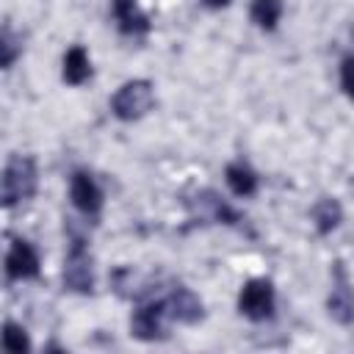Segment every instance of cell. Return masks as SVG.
I'll return each instance as SVG.
<instances>
[{
  "label": "cell",
  "mask_w": 354,
  "mask_h": 354,
  "mask_svg": "<svg viewBox=\"0 0 354 354\" xmlns=\"http://www.w3.org/2000/svg\"><path fill=\"white\" fill-rule=\"evenodd\" d=\"M166 310H169V318L180 321V324H196L202 318V301L188 288L171 290V296L166 299Z\"/></svg>",
  "instance_id": "9c48e42d"
},
{
  "label": "cell",
  "mask_w": 354,
  "mask_h": 354,
  "mask_svg": "<svg viewBox=\"0 0 354 354\" xmlns=\"http://www.w3.org/2000/svg\"><path fill=\"white\" fill-rule=\"evenodd\" d=\"M238 310L252 321H268L274 315V285L268 279H249L241 288Z\"/></svg>",
  "instance_id": "3957f363"
},
{
  "label": "cell",
  "mask_w": 354,
  "mask_h": 354,
  "mask_svg": "<svg viewBox=\"0 0 354 354\" xmlns=\"http://www.w3.org/2000/svg\"><path fill=\"white\" fill-rule=\"evenodd\" d=\"M3 348L11 351V354H22V351L30 348V340H28L25 329L17 326L14 321H6V326H3Z\"/></svg>",
  "instance_id": "9a60e30c"
},
{
  "label": "cell",
  "mask_w": 354,
  "mask_h": 354,
  "mask_svg": "<svg viewBox=\"0 0 354 354\" xmlns=\"http://www.w3.org/2000/svg\"><path fill=\"white\" fill-rule=\"evenodd\" d=\"M64 285L77 293H91L94 290V268H91V254L80 241L72 243L66 263H64Z\"/></svg>",
  "instance_id": "277c9868"
},
{
  "label": "cell",
  "mask_w": 354,
  "mask_h": 354,
  "mask_svg": "<svg viewBox=\"0 0 354 354\" xmlns=\"http://www.w3.org/2000/svg\"><path fill=\"white\" fill-rule=\"evenodd\" d=\"M224 177H227V185L235 196H252L257 191V174L246 163H230Z\"/></svg>",
  "instance_id": "4fadbf2b"
},
{
  "label": "cell",
  "mask_w": 354,
  "mask_h": 354,
  "mask_svg": "<svg viewBox=\"0 0 354 354\" xmlns=\"http://www.w3.org/2000/svg\"><path fill=\"white\" fill-rule=\"evenodd\" d=\"M69 196H72V205L80 213H86V216H94L102 207V191L97 188L94 177L86 174V171H75L72 174V180H69Z\"/></svg>",
  "instance_id": "8992f818"
},
{
  "label": "cell",
  "mask_w": 354,
  "mask_h": 354,
  "mask_svg": "<svg viewBox=\"0 0 354 354\" xmlns=\"http://www.w3.org/2000/svg\"><path fill=\"white\" fill-rule=\"evenodd\" d=\"M282 17V0H252V8H249V19L263 28V30H274L277 22Z\"/></svg>",
  "instance_id": "5bb4252c"
},
{
  "label": "cell",
  "mask_w": 354,
  "mask_h": 354,
  "mask_svg": "<svg viewBox=\"0 0 354 354\" xmlns=\"http://www.w3.org/2000/svg\"><path fill=\"white\" fill-rule=\"evenodd\" d=\"M36 163L33 158L28 155H14L8 163H6V171H3V207H11L22 199H30L36 194Z\"/></svg>",
  "instance_id": "6da1fadb"
},
{
  "label": "cell",
  "mask_w": 354,
  "mask_h": 354,
  "mask_svg": "<svg viewBox=\"0 0 354 354\" xmlns=\"http://www.w3.org/2000/svg\"><path fill=\"white\" fill-rule=\"evenodd\" d=\"M166 315H169L166 301L141 304V307L133 313V318H130V332H133V337H138V340H158V337H163V332H166V324H163Z\"/></svg>",
  "instance_id": "5b68a950"
},
{
  "label": "cell",
  "mask_w": 354,
  "mask_h": 354,
  "mask_svg": "<svg viewBox=\"0 0 354 354\" xmlns=\"http://www.w3.org/2000/svg\"><path fill=\"white\" fill-rule=\"evenodd\" d=\"M343 218V207L337 199H329V196H321L315 205H313V221H315V230L318 235H326L332 232Z\"/></svg>",
  "instance_id": "7c38bea8"
},
{
  "label": "cell",
  "mask_w": 354,
  "mask_h": 354,
  "mask_svg": "<svg viewBox=\"0 0 354 354\" xmlns=\"http://www.w3.org/2000/svg\"><path fill=\"white\" fill-rule=\"evenodd\" d=\"M111 8H113V19H116V25H119L122 33L136 36V33H147L149 30V19L138 8L136 0H113Z\"/></svg>",
  "instance_id": "30bf717a"
},
{
  "label": "cell",
  "mask_w": 354,
  "mask_h": 354,
  "mask_svg": "<svg viewBox=\"0 0 354 354\" xmlns=\"http://www.w3.org/2000/svg\"><path fill=\"white\" fill-rule=\"evenodd\" d=\"M340 88L348 100H354V55H346L340 61Z\"/></svg>",
  "instance_id": "e0dca14e"
},
{
  "label": "cell",
  "mask_w": 354,
  "mask_h": 354,
  "mask_svg": "<svg viewBox=\"0 0 354 354\" xmlns=\"http://www.w3.org/2000/svg\"><path fill=\"white\" fill-rule=\"evenodd\" d=\"M155 102V91L149 80H127L111 100V111L122 122H136L141 119Z\"/></svg>",
  "instance_id": "7a4b0ae2"
},
{
  "label": "cell",
  "mask_w": 354,
  "mask_h": 354,
  "mask_svg": "<svg viewBox=\"0 0 354 354\" xmlns=\"http://www.w3.org/2000/svg\"><path fill=\"white\" fill-rule=\"evenodd\" d=\"M91 75V64H88V55L83 47H69L66 55H64V80L69 86H80L86 83Z\"/></svg>",
  "instance_id": "8fae6325"
},
{
  "label": "cell",
  "mask_w": 354,
  "mask_h": 354,
  "mask_svg": "<svg viewBox=\"0 0 354 354\" xmlns=\"http://www.w3.org/2000/svg\"><path fill=\"white\" fill-rule=\"evenodd\" d=\"M230 0H205V6H210V8H224Z\"/></svg>",
  "instance_id": "ac0fdd59"
},
{
  "label": "cell",
  "mask_w": 354,
  "mask_h": 354,
  "mask_svg": "<svg viewBox=\"0 0 354 354\" xmlns=\"http://www.w3.org/2000/svg\"><path fill=\"white\" fill-rule=\"evenodd\" d=\"M19 39L11 33V28L6 25L3 28V33H0V66L3 69H8L14 61H17V55H19Z\"/></svg>",
  "instance_id": "2e32d148"
},
{
  "label": "cell",
  "mask_w": 354,
  "mask_h": 354,
  "mask_svg": "<svg viewBox=\"0 0 354 354\" xmlns=\"http://www.w3.org/2000/svg\"><path fill=\"white\" fill-rule=\"evenodd\" d=\"M326 310H329V318H335L337 324H351L354 321V293L346 282V274L337 263L335 268V288L326 299Z\"/></svg>",
  "instance_id": "ba28073f"
},
{
  "label": "cell",
  "mask_w": 354,
  "mask_h": 354,
  "mask_svg": "<svg viewBox=\"0 0 354 354\" xmlns=\"http://www.w3.org/2000/svg\"><path fill=\"white\" fill-rule=\"evenodd\" d=\"M8 279H33L39 274V254L28 241H14L6 254Z\"/></svg>",
  "instance_id": "52a82bcc"
}]
</instances>
